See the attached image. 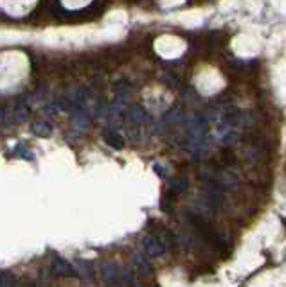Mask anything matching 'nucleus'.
I'll return each mask as SVG.
<instances>
[{
  "instance_id": "obj_7",
  "label": "nucleus",
  "mask_w": 286,
  "mask_h": 287,
  "mask_svg": "<svg viewBox=\"0 0 286 287\" xmlns=\"http://www.w3.org/2000/svg\"><path fill=\"white\" fill-rule=\"evenodd\" d=\"M76 275H80L83 280L90 282L94 278V266L88 260H76Z\"/></svg>"
},
{
  "instance_id": "obj_16",
  "label": "nucleus",
  "mask_w": 286,
  "mask_h": 287,
  "mask_svg": "<svg viewBox=\"0 0 286 287\" xmlns=\"http://www.w3.org/2000/svg\"><path fill=\"white\" fill-rule=\"evenodd\" d=\"M4 120V110H2V108H0V122Z\"/></svg>"
},
{
  "instance_id": "obj_5",
  "label": "nucleus",
  "mask_w": 286,
  "mask_h": 287,
  "mask_svg": "<svg viewBox=\"0 0 286 287\" xmlns=\"http://www.w3.org/2000/svg\"><path fill=\"white\" fill-rule=\"evenodd\" d=\"M126 120L131 126L142 128V124L148 120V111L140 104H133L126 110Z\"/></svg>"
},
{
  "instance_id": "obj_13",
  "label": "nucleus",
  "mask_w": 286,
  "mask_h": 287,
  "mask_svg": "<svg viewBox=\"0 0 286 287\" xmlns=\"http://www.w3.org/2000/svg\"><path fill=\"white\" fill-rule=\"evenodd\" d=\"M0 287H15V276L11 271H0Z\"/></svg>"
},
{
  "instance_id": "obj_4",
  "label": "nucleus",
  "mask_w": 286,
  "mask_h": 287,
  "mask_svg": "<svg viewBox=\"0 0 286 287\" xmlns=\"http://www.w3.org/2000/svg\"><path fill=\"white\" fill-rule=\"evenodd\" d=\"M70 118H72V124H74L76 130H87L88 126H90L92 122V115L90 111H88V108H74V110H70Z\"/></svg>"
},
{
  "instance_id": "obj_2",
  "label": "nucleus",
  "mask_w": 286,
  "mask_h": 287,
  "mask_svg": "<svg viewBox=\"0 0 286 287\" xmlns=\"http://www.w3.org/2000/svg\"><path fill=\"white\" fill-rule=\"evenodd\" d=\"M142 248L148 257H160L166 252V244L159 235H146L142 239Z\"/></svg>"
},
{
  "instance_id": "obj_3",
  "label": "nucleus",
  "mask_w": 286,
  "mask_h": 287,
  "mask_svg": "<svg viewBox=\"0 0 286 287\" xmlns=\"http://www.w3.org/2000/svg\"><path fill=\"white\" fill-rule=\"evenodd\" d=\"M51 269L54 275H61V276H76V269L68 260H65L63 257L54 255L51 259Z\"/></svg>"
},
{
  "instance_id": "obj_11",
  "label": "nucleus",
  "mask_w": 286,
  "mask_h": 287,
  "mask_svg": "<svg viewBox=\"0 0 286 287\" xmlns=\"http://www.w3.org/2000/svg\"><path fill=\"white\" fill-rule=\"evenodd\" d=\"M135 283V273L128 268H121V287H131Z\"/></svg>"
},
{
  "instance_id": "obj_8",
  "label": "nucleus",
  "mask_w": 286,
  "mask_h": 287,
  "mask_svg": "<svg viewBox=\"0 0 286 287\" xmlns=\"http://www.w3.org/2000/svg\"><path fill=\"white\" fill-rule=\"evenodd\" d=\"M112 90H114V94L117 95V99H126L128 95L131 94V90H133V87H131V83L128 81V79H119V81H116L114 83V87H112Z\"/></svg>"
},
{
  "instance_id": "obj_9",
  "label": "nucleus",
  "mask_w": 286,
  "mask_h": 287,
  "mask_svg": "<svg viewBox=\"0 0 286 287\" xmlns=\"http://www.w3.org/2000/svg\"><path fill=\"white\" fill-rule=\"evenodd\" d=\"M32 131H34V135H38L40 138H47L52 135V126L45 120H38V122H34Z\"/></svg>"
},
{
  "instance_id": "obj_1",
  "label": "nucleus",
  "mask_w": 286,
  "mask_h": 287,
  "mask_svg": "<svg viewBox=\"0 0 286 287\" xmlns=\"http://www.w3.org/2000/svg\"><path fill=\"white\" fill-rule=\"evenodd\" d=\"M99 271L104 287H121V268L117 262H103Z\"/></svg>"
},
{
  "instance_id": "obj_15",
  "label": "nucleus",
  "mask_w": 286,
  "mask_h": 287,
  "mask_svg": "<svg viewBox=\"0 0 286 287\" xmlns=\"http://www.w3.org/2000/svg\"><path fill=\"white\" fill-rule=\"evenodd\" d=\"M104 110H106V102H104L103 97H99L94 104V115L95 117H101L104 113Z\"/></svg>"
},
{
  "instance_id": "obj_10",
  "label": "nucleus",
  "mask_w": 286,
  "mask_h": 287,
  "mask_svg": "<svg viewBox=\"0 0 286 287\" xmlns=\"http://www.w3.org/2000/svg\"><path fill=\"white\" fill-rule=\"evenodd\" d=\"M29 118V106L24 101H20L15 106V120L16 122H25Z\"/></svg>"
},
{
  "instance_id": "obj_14",
  "label": "nucleus",
  "mask_w": 286,
  "mask_h": 287,
  "mask_svg": "<svg viewBox=\"0 0 286 287\" xmlns=\"http://www.w3.org/2000/svg\"><path fill=\"white\" fill-rule=\"evenodd\" d=\"M135 268L139 269L142 275H148V273H151V266L148 264V260L144 259V257H140V255L135 257Z\"/></svg>"
},
{
  "instance_id": "obj_12",
  "label": "nucleus",
  "mask_w": 286,
  "mask_h": 287,
  "mask_svg": "<svg viewBox=\"0 0 286 287\" xmlns=\"http://www.w3.org/2000/svg\"><path fill=\"white\" fill-rule=\"evenodd\" d=\"M187 189V180L186 178H178L171 183V189H169V194H180Z\"/></svg>"
},
{
  "instance_id": "obj_6",
  "label": "nucleus",
  "mask_w": 286,
  "mask_h": 287,
  "mask_svg": "<svg viewBox=\"0 0 286 287\" xmlns=\"http://www.w3.org/2000/svg\"><path fill=\"white\" fill-rule=\"evenodd\" d=\"M103 140L106 142V146H110L112 149H116V151L124 149V144H126V142H124V137L116 130H106V131H104Z\"/></svg>"
}]
</instances>
